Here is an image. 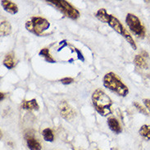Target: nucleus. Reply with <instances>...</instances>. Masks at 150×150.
I'll return each mask as SVG.
<instances>
[{
	"label": "nucleus",
	"mask_w": 150,
	"mask_h": 150,
	"mask_svg": "<svg viewBox=\"0 0 150 150\" xmlns=\"http://www.w3.org/2000/svg\"><path fill=\"white\" fill-rule=\"evenodd\" d=\"M92 103L94 109L103 117L112 113V101L107 93L100 89H95L92 93Z\"/></svg>",
	"instance_id": "nucleus-1"
},
{
	"label": "nucleus",
	"mask_w": 150,
	"mask_h": 150,
	"mask_svg": "<svg viewBox=\"0 0 150 150\" xmlns=\"http://www.w3.org/2000/svg\"><path fill=\"white\" fill-rule=\"evenodd\" d=\"M103 85L107 89H110L121 97H126L129 93V89L121 78L114 72H108L103 77Z\"/></svg>",
	"instance_id": "nucleus-2"
},
{
	"label": "nucleus",
	"mask_w": 150,
	"mask_h": 150,
	"mask_svg": "<svg viewBox=\"0 0 150 150\" xmlns=\"http://www.w3.org/2000/svg\"><path fill=\"white\" fill-rule=\"evenodd\" d=\"M49 27L50 22L41 16H32L25 22L26 30L38 36L44 35V32L49 30Z\"/></svg>",
	"instance_id": "nucleus-3"
},
{
	"label": "nucleus",
	"mask_w": 150,
	"mask_h": 150,
	"mask_svg": "<svg viewBox=\"0 0 150 150\" xmlns=\"http://www.w3.org/2000/svg\"><path fill=\"white\" fill-rule=\"evenodd\" d=\"M126 23L135 36L140 39L144 38L146 35V29L138 16L132 13H128L126 17Z\"/></svg>",
	"instance_id": "nucleus-4"
},
{
	"label": "nucleus",
	"mask_w": 150,
	"mask_h": 150,
	"mask_svg": "<svg viewBox=\"0 0 150 150\" xmlns=\"http://www.w3.org/2000/svg\"><path fill=\"white\" fill-rule=\"evenodd\" d=\"M47 2L53 5L60 12H62L66 16L69 17L71 19L76 20L77 18L80 17V12L74 7L73 5H71L67 1H64V0H49V1H47Z\"/></svg>",
	"instance_id": "nucleus-5"
},
{
	"label": "nucleus",
	"mask_w": 150,
	"mask_h": 150,
	"mask_svg": "<svg viewBox=\"0 0 150 150\" xmlns=\"http://www.w3.org/2000/svg\"><path fill=\"white\" fill-rule=\"evenodd\" d=\"M108 24L112 28L114 29L115 31H117L118 34H120L121 35H122V36L124 37L126 40V41L130 44V46H131L134 50L137 49V46H136V44H135V42H134V39L132 38V36L130 35V34L129 33V31L123 26V25L120 22V21L118 20L116 16L111 15L109 21H108Z\"/></svg>",
	"instance_id": "nucleus-6"
},
{
	"label": "nucleus",
	"mask_w": 150,
	"mask_h": 150,
	"mask_svg": "<svg viewBox=\"0 0 150 150\" xmlns=\"http://www.w3.org/2000/svg\"><path fill=\"white\" fill-rule=\"evenodd\" d=\"M58 109H59V112L62 117L67 121H70L73 119L76 115L75 109L66 100H63L59 103Z\"/></svg>",
	"instance_id": "nucleus-7"
},
{
	"label": "nucleus",
	"mask_w": 150,
	"mask_h": 150,
	"mask_svg": "<svg viewBox=\"0 0 150 150\" xmlns=\"http://www.w3.org/2000/svg\"><path fill=\"white\" fill-rule=\"evenodd\" d=\"M4 66L5 67H7L8 69H12L15 67V66L16 65L17 62H16V56L15 53L13 52H10V53H7L5 55L4 59Z\"/></svg>",
	"instance_id": "nucleus-8"
},
{
	"label": "nucleus",
	"mask_w": 150,
	"mask_h": 150,
	"mask_svg": "<svg viewBox=\"0 0 150 150\" xmlns=\"http://www.w3.org/2000/svg\"><path fill=\"white\" fill-rule=\"evenodd\" d=\"M108 126L109 127V129L112 132L116 134H121L122 131V128L120 122L117 118L115 117H109L108 119Z\"/></svg>",
	"instance_id": "nucleus-9"
},
{
	"label": "nucleus",
	"mask_w": 150,
	"mask_h": 150,
	"mask_svg": "<svg viewBox=\"0 0 150 150\" xmlns=\"http://www.w3.org/2000/svg\"><path fill=\"white\" fill-rule=\"evenodd\" d=\"M2 6L6 12L11 13L12 15H15L18 12V7L15 3L12 1H8V0H2Z\"/></svg>",
	"instance_id": "nucleus-10"
},
{
	"label": "nucleus",
	"mask_w": 150,
	"mask_h": 150,
	"mask_svg": "<svg viewBox=\"0 0 150 150\" xmlns=\"http://www.w3.org/2000/svg\"><path fill=\"white\" fill-rule=\"evenodd\" d=\"M21 108L25 110H29V111H31V110H35L38 111L40 108V106L37 103V100L35 98H33L30 100H24L21 103Z\"/></svg>",
	"instance_id": "nucleus-11"
},
{
	"label": "nucleus",
	"mask_w": 150,
	"mask_h": 150,
	"mask_svg": "<svg viewBox=\"0 0 150 150\" xmlns=\"http://www.w3.org/2000/svg\"><path fill=\"white\" fill-rule=\"evenodd\" d=\"M95 16L97 17L98 20H99L103 23H108L111 15L108 13L107 10L105 8H100L98 9L96 13H95Z\"/></svg>",
	"instance_id": "nucleus-12"
},
{
	"label": "nucleus",
	"mask_w": 150,
	"mask_h": 150,
	"mask_svg": "<svg viewBox=\"0 0 150 150\" xmlns=\"http://www.w3.org/2000/svg\"><path fill=\"white\" fill-rule=\"evenodd\" d=\"M26 144L30 150H41L42 146L40 142L32 136H29L26 138Z\"/></svg>",
	"instance_id": "nucleus-13"
},
{
	"label": "nucleus",
	"mask_w": 150,
	"mask_h": 150,
	"mask_svg": "<svg viewBox=\"0 0 150 150\" xmlns=\"http://www.w3.org/2000/svg\"><path fill=\"white\" fill-rule=\"evenodd\" d=\"M0 32L2 36H7L12 33V25L7 21H2L0 25Z\"/></svg>",
	"instance_id": "nucleus-14"
},
{
	"label": "nucleus",
	"mask_w": 150,
	"mask_h": 150,
	"mask_svg": "<svg viewBox=\"0 0 150 150\" xmlns=\"http://www.w3.org/2000/svg\"><path fill=\"white\" fill-rule=\"evenodd\" d=\"M39 55L40 57H43L47 62H49V63H54V62H56V60L51 55L49 48H44V49H41L40 51Z\"/></svg>",
	"instance_id": "nucleus-15"
},
{
	"label": "nucleus",
	"mask_w": 150,
	"mask_h": 150,
	"mask_svg": "<svg viewBox=\"0 0 150 150\" xmlns=\"http://www.w3.org/2000/svg\"><path fill=\"white\" fill-rule=\"evenodd\" d=\"M134 62L135 65L142 68V69H148V64H147L146 61L144 59V57H143L141 54H137L135 55L134 58Z\"/></svg>",
	"instance_id": "nucleus-16"
},
{
	"label": "nucleus",
	"mask_w": 150,
	"mask_h": 150,
	"mask_svg": "<svg viewBox=\"0 0 150 150\" xmlns=\"http://www.w3.org/2000/svg\"><path fill=\"white\" fill-rule=\"evenodd\" d=\"M42 135L45 141L47 142H53L54 140V134H53V130L50 128H46L42 131Z\"/></svg>",
	"instance_id": "nucleus-17"
},
{
	"label": "nucleus",
	"mask_w": 150,
	"mask_h": 150,
	"mask_svg": "<svg viewBox=\"0 0 150 150\" xmlns=\"http://www.w3.org/2000/svg\"><path fill=\"white\" fill-rule=\"evenodd\" d=\"M139 133L143 138L150 140V125H143L139 130Z\"/></svg>",
	"instance_id": "nucleus-18"
},
{
	"label": "nucleus",
	"mask_w": 150,
	"mask_h": 150,
	"mask_svg": "<svg viewBox=\"0 0 150 150\" xmlns=\"http://www.w3.org/2000/svg\"><path fill=\"white\" fill-rule=\"evenodd\" d=\"M133 104H134V106L135 107V108L138 110L140 113H143L144 115H147L146 108H144L142 105H140V104L138 102H134Z\"/></svg>",
	"instance_id": "nucleus-19"
},
{
	"label": "nucleus",
	"mask_w": 150,
	"mask_h": 150,
	"mask_svg": "<svg viewBox=\"0 0 150 150\" xmlns=\"http://www.w3.org/2000/svg\"><path fill=\"white\" fill-rule=\"evenodd\" d=\"M74 81L73 78H71V77H65V78H62L60 80V82L62 83L63 85H70V84H71L72 82Z\"/></svg>",
	"instance_id": "nucleus-20"
},
{
	"label": "nucleus",
	"mask_w": 150,
	"mask_h": 150,
	"mask_svg": "<svg viewBox=\"0 0 150 150\" xmlns=\"http://www.w3.org/2000/svg\"><path fill=\"white\" fill-rule=\"evenodd\" d=\"M143 103L145 106L146 109H148V111L150 113V99L149 98H144L143 99Z\"/></svg>",
	"instance_id": "nucleus-21"
},
{
	"label": "nucleus",
	"mask_w": 150,
	"mask_h": 150,
	"mask_svg": "<svg viewBox=\"0 0 150 150\" xmlns=\"http://www.w3.org/2000/svg\"><path fill=\"white\" fill-rule=\"evenodd\" d=\"M74 49V51H76L77 53V56H78V58L80 59V60H81L82 62L85 61V58H84V56H83V54H82V53H81V51L79 50V49H77L76 48H73Z\"/></svg>",
	"instance_id": "nucleus-22"
},
{
	"label": "nucleus",
	"mask_w": 150,
	"mask_h": 150,
	"mask_svg": "<svg viewBox=\"0 0 150 150\" xmlns=\"http://www.w3.org/2000/svg\"><path fill=\"white\" fill-rule=\"evenodd\" d=\"M141 55H142L144 57H149V53H146L145 51H143L142 53H141Z\"/></svg>",
	"instance_id": "nucleus-23"
},
{
	"label": "nucleus",
	"mask_w": 150,
	"mask_h": 150,
	"mask_svg": "<svg viewBox=\"0 0 150 150\" xmlns=\"http://www.w3.org/2000/svg\"><path fill=\"white\" fill-rule=\"evenodd\" d=\"M0 96H1V97H0V100H1V101H3V100L4 99V98H5V93H0Z\"/></svg>",
	"instance_id": "nucleus-24"
}]
</instances>
